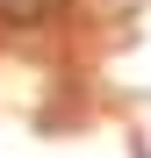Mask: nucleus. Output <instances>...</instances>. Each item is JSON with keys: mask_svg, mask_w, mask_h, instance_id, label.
<instances>
[{"mask_svg": "<svg viewBox=\"0 0 151 158\" xmlns=\"http://www.w3.org/2000/svg\"><path fill=\"white\" fill-rule=\"evenodd\" d=\"M65 0H0V22L7 29H36V22H50Z\"/></svg>", "mask_w": 151, "mask_h": 158, "instance_id": "obj_1", "label": "nucleus"}]
</instances>
